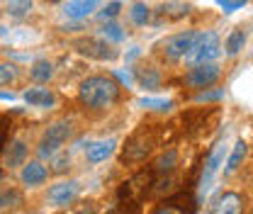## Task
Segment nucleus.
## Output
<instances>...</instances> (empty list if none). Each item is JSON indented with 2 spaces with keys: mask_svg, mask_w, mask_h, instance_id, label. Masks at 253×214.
Here are the masks:
<instances>
[{
  "mask_svg": "<svg viewBox=\"0 0 253 214\" xmlns=\"http://www.w3.org/2000/svg\"><path fill=\"white\" fill-rule=\"evenodd\" d=\"M78 97H81V102H83L85 107H90V110H105V107H110V105L117 102L120 86H117V81L110 78V76H90V78H85V81L81 83Z\"/></svg>",
  "mask_w": 253,
  "mask_h": 214,
  "instance_id": "obj_1",
  "label": "nucleus"
},
{
  "mask_svg": "<svg viewBox=\"0 0 253 214\" xmlns=\"http://www.w3.org/2000/svg\"><path fill=\"white\" fill-rule=\"evenodd\" d=\"M151 185H154V171H139V173H134L126 183H122L117 197H120V202H125V205L141 207V202H144V197L149 195Z\"/></svg>",
  "mask_w": 253,
  "mask_h": 214,
  "instance_id": "obj_2",
  "label": "nucleus"
},
{
  "mask_svg": "<svg viewBox=\"0 0 253 214\" xmlns=\"http://www.w3.org/2000/svg\"><path fill=\"white\" fill-rule=\"evenodd\" d=\"M219 54H221L219 34L217 32H197V39H195V44H192V49H190V54L185 59L195 63H207L214 61Z\"/></svg>",
  "mask_w": 253,
  "mask_h": 214,
  "instance_id": "obj_3",
  "label": "nucleus"
},
{
  "mask_svg": "<svg viewBox=\"0 0 253 214\" xmlns=\"http://www.w3.org/2000/svg\"><path fill=\"white\" fill-rule=\"evenodd\" d=\"M195 39H197V32L195 30L178 32V34L168 37L166 42H161V54H163L166 59H170V61H180V59H185L190 54Z\"/></svg>",
  "mask_w": 253,
  "mask_h": 214,
  "instance_id": "obj_4",
  "label": "nucleus"
},
{
  "mask_svg": "<svg viewBox=\"0 0 253 214\" xmlns=\"http://www.w3.org/2000/svg\"><path fill=\"white\" fill-rule=\"evenodd\" d=\"M71 134H73L71 122L63 120V122L51 124V127L44 131L42 141H39V153H42V156H54V153H59L63 144L71 139Z\"/></svg>",
  "mask_w": 253,
  "mask_h": 214,
  "instance_id": "obj_5",
  "label": "nucleus"
},
{
  "mask_svg": "<svg viewBox=\"0 0 253 214\" xmlns=\"http://www.w3.org/2000/svg\"><path fill=\"white\" fill-rule=\"evenodd\" d=\"M76 51L88 56V59H97V61H112L117 59V49L110 46L107 39H95V37H85L76 42Z\"/></svg>",
  "mask_w": 253,
  "mask_h": 214,
  "instance_id": "obj_6",
  "label": "nucleus"
},
{
  "mask_svg": "<svg viewBox=\"0 0 253 214\" xmlns=\"http://www.w3.org/2000/svg\"><path fill=\"white\" fill-rule=\"evenodd\" d=\"M219 78H221V68L217 63L207 61V63H195L190 68V73L185 76V83H188L190 88H210Z\"/></svg>",
  "mask_w": 253,
  "mask_h": 214,
  "instance_id": "obj_7",
  "label": "nucleus"
},
{
  "mask_svg": "<svg viewBox=\"0 0 253 214\" xmlns=\"http://www.w3.org/2000/svg\"><path fill=\"white\" fill-rule=\"evenodd\" d=\"M151 214H195V200L188 192H180V195L161 202Z\"/></svg>",
  "mask_w": 253,
  "mask_h": 214,
  "instance_id": "obj_8",
  "label": "nucleus"
},
{
  "mask_svg": "<svg viewBox=\"0 0 253 214\" xmlns=\"http://www.w3.org/2000/svg\"><path fill=\"white\" fill-rule=\"evenodd\" d=\"M78 197V183L76 180H63L59 185H51L49 190V202L54 207H66Z\"/></svg>",
  "mask_w": 253,
  "mask_h": 214,
  "instance_id": "obj_9",
  "label": "nucleus"
},
{
  "mask_svg": "<svg viewBox=\"0 0 253 214\" xmlns=\"http://www.w3.org/2000/svg\"><path fill=\"white\" fill-rule=\"evenodd\" d=\"M212 214H244V197L239 192H221L212 202Z\"/></svg>",
  "mask_w": 253,
  "mask_h": 214,
  "instance_id": "obj_10",
  "label": "nucleus"
},
{
  "mask_svg": "<svg viewBox=\"0 0 253 214\" xmlns=\"http://www.w3.org/2000/svg\"><path fill=\"white\" fill-rule=\"evenodd\" d=\"M149 153H151V139H146L144 134H136L134 139L126 141L122 158L129 161V163H139V161H144Z\"/></svg>",
  "mask_w": 253,
  "mask_h": 214,
  "instance_id": "obj_11",
  "label": "nucleus"
},
{
  "mask_svg": "<svg viewBox=\"0 0 253 214\" xmlns=\"http://www.w3.org/2000/svg\"><path fill=\"white\" fill-rule=\"evenodd\" d=\"M100 2L102 0H71L63 7V15L68 20H85V17H90L95 10L100 7Z\"/></svg>",
  "mask_w": 253,
  "mask_h": 214,
  "instance_id": "obj_12",
  "label": "nucleus"
},
{
  "mask_svg": "<svg viewBox=\"0 0 253 214\" xmlns=\"http://www.w3.org/2000/svg\"><path fill=\"white\" fill-rule=\"evenodd\" d=\"M224 163V144H217L212 153H210V158L205 161V173H202V190H207L210 183H212V178H214V173L219 171V166Z\"/></svg>",
  "mask_w": 253,
  "mask_h": 214,
  "instance_id": "obj_13",
  "label": "nucleus"
},
{
  "mask_svg": "<svg viewBox=\"0 0 253 214\" xmlns=\"http://www.w3.org/2000/svg\"><path fill=\"white\" fill-rule=\"evenodd\" d=\"M115 146H117V141L115 139H102V141H95L88 146V151H85V158L90 161V163H102V161H107L112 153H115Z\"/></svg>",
  "mask_w": 253,
  "mask_h": 214,
  "instance_id": "obj_14",
  "label": "nucleus"
},
{
  "mask_svg": "<svg viewBox=\"0 0 253 214\" xmlns=\"http://www.w3.org/2000/svg\"><path fill=\"white\" fill-rule=\"evenodd\" d=\"M22 97L32 107H54L56 105V95L49 88H30V90H25Z\"/></svg>",
  "mask_w": 253,
  "mask_h": 214,
  "instance_id": "obj_15",
  "label": "nucleus"
},
{
  "mask_svg": "<svg viewBox=\"0 0 253 214\" xmlns=\"http://www.w3.org/2000/svg\"><path fill=\"white\" fill-rule=\"evenodd\" d=\"M22 183L30 185V187H37V185H42L46 178H49V171L39 163V161H30V163H25V168H22Z\"/></svg>",
  "mask_w": 253,
  "mask_h": 214,
  "instance_id": "obj_16",
  "label": "nucleus"
},
{
  "mask_svg": "<svg viewBox=\"0 0 253 214\" xmlns=\"http://www.w3.org/2000/svg\"><path fill=\"white\" fill-rule=\"evenodd\" d=\"M22 202H25V197H22V192L17 187L0 190V214H7L12 210H17V207H22Z\"/></svg>",
  "mask_w": 253,
  "mask_h": 214,
  "instance_id": "obj_17",
  "label": "nucleus"
},
{
  "mask_svg": "<svg viewBox=\"0 0 253 214\" xmlns=\"http://www.w3.org/2000/svg\"><path fill=\"white\" fill-rule=\"evenodd\" d=\"M25 158H27V144L22 139H15L7 146V151H5V166L7 168H17V166L25 163Z\"/></svg>",
  "mask_w": 253,
  "mask_h": 214,
  "instance_id": "obj_18",
  "label": "nucleus"
},
{
  "mask_svg": "<svg viewBox=\"0 0 253 214\" xmlns=\"http://www.w3.org/2000/svg\"><path fill=\"white\" fill-rule=\"evenodd\" d=\"M134 78H136V83H139L141 88H146V90H156L158 86H161V73H158V68H154V66L136 68Z\"/></svg>",
  "mask_w": 253,
  "mask_h": 214,
  "instance_id": "obj_19",
  "label": "nucleus"
},
{
  "mask_svg": "<svg viewBox=\"0 0 253 214\" xmlns=\"http://www.w3.org/2000/svg\"><path fill=\"white\" fill-rule=\"evenodd\" d=\"M175 166H178V153L170 149V151H166L156 163H154L151 171H154V175H170V173L175 171Z\"/></svg>",
  "mask_w": 253,
  "mask_h": 214,
  "instance_id": "obj_20",
  "label": "nucleus"
},
{
  "mask_svg": "<svg viewBox=\"0 0 253 214\" xmlns=\"http://www.w3.org/2000/svg\"><path fill=\"white\" fill-rule=\"evenodd\" d=\"M30 76H32V81H37V83H46L54 76V66H51V61H46V59H39V61L32 63Z\"/></svg>",
  "mask_w": 253,
  "mask_h": 214,
  "instance_id": "obj_21",
  "label": "nucleus"
},
{
  "mask_svg": "<svg viewBox=\"0 0 253 214\" xmlns=\"http://www.w3.org/2000/svg\"><path fill=\"white\" fill-rule=\"evenodd\" d=\"M246 153H249V144H246V141H236V144H234V151H231L229 161H226L224 173H226V175H229V173H234V171L241 166V161L246 158Z\"/></svg>",
  "mask_w": 253,
  "mask_h": 214,
  "instance_id": "obj_22",
  "label": "nucleus"
},
{
  "mask_svg": "<svg viewBox=\"0 0 253 214\" xmlns=\"http://www.w3.org/2000/svg\"><path fill=\"white\" fill-rule=\"evenodd\" d=\"M244 44H246V32L244 30H234L229 37H226V54L229 56H236L241 49H244Z\"/></svg>",
  "mask_w": 253,
  "mask_h": 214,
  "instance_id": "obj_23",
  "label": "nucleus"
},
{
  "mask_svg": "<svg viewBox=\"0 0 253 214\" xmlns=\"http://www.w3.org/2000/svg\"><path fill=\"white\" fill-rule=\"evenodd\" d=\"M32 2L34 0H5V12L10 17H25L32 10Z\"/></svg>",
  "mask_w": 253,
  "mask_h": 214,
  "instance_id": "obj_24",
  "label": "nucleus"
},
{
  "mask_svg": "<svg viewBox=\"0 0 253 214\" xmlns=\"http://www.w3.org/2000/svg\"><path fill=\"white\" fill-rule=\"evenodd\" d=\"M129 17H131L134 25H146L151 20V10H149L146 2H134L131 10H129Z\"/></svg>",
  "mask_w": 253,
  "mask_h": 214,
  "instance_id": "obj_25",
  "label": "nucleus"
},
{
  "mask_svg": "<svg viewBox=\"0 0 253 214\" xmlns=\"http://www.w3.org/2000/svg\"><path fill=\"white\" fill-rule=\"evenodd\" d=\"M190 12L188 5H183V2H166L163 7H161V15H166V17H170V20H178V17H185Z\"/></svg>",
  "mask_w": 253,
  "mask_h": 214,
  "instance_id": "obj_26",
  "label": "nucleus"
},
{
  "mask_svg": "<svg viewBox=\"0 0 253 214\" xmlns=\"http://www.w3.org/2000/svg\"><path fill=\"white\" fill-rule=\"evenodd\" d=\"M100 32H102V39H107V42H122V39H125L122 27H120L117 22H112V20H107Z\"/></svg>",
  "mask_w": 253,
  "mask_h": 214,
  "instance_id": "obj_27",
  "label": "nucleus"
},
{
  "mask_svg": "<svg viewBox=\"0 0 253 214\" xmlns=\"http://www.w3.org/2000/svg\"><path fill=\"white\" fill-rule=\"evenodd\" d=\"M139 105H141V107H146V110H154V112H166V110H170V107H173V102H170V100H156V97H141V100H139Z\"/></svg>",
  "mask_w": 253,
  "mask_h": 214,
  "instance_id": "obj_28",
  "label": "nucleus"
},
{
  "mask_svg": "<svg viewBox=\"0 0 253 214\" xmlns=\"http://www.w3.org/2000/svg\"><path fill=\"white\" fill-rule=\"evenodd\" d=\"M17 78V66L15 63H0V88L15 83Z\"/></svg>",
  "mask_w": 253,
  "mask_h": 214,
  "instance_id": "obj_29",
  "label": "nucleus"
},
{
  "mask_svg": "<svg viewBox=\"0 0 253 214\" xmlns=\"http://www.w3.org/2000/svg\"><path fill=\"white\" fill-rule=\"evenodd\" d=\"M120 10H122V2L120 0H112V2H107L102 10H100V20H112V17H117L120 15Z\"/></svg>",
  "mask_w": 253,
  "mask_h": 214,
  "instance_id": "obj_30",
  "label": "nucleus"
},
{
  "mask_svg": "<svg viewBox=\"0 0 253 214\" xmlns=\"http://www.w3.org/2000/svg\"><path fill=\"white\" fill-rule=\"evenodd\" d=\"M249 0H217V5H219L224 12H234V10H241L244 5H246Z\"/></svg>",
  "mask_w": 253,
  "mask_h": 214,
  "instance_id": "obj_31",
  "label": "nucleus"
},
{
  "mask_svg": "<svg viewBox=\"0 0 253 214\" xmlns=\"http://www.w3.org/2000/svg\"><path fill=\"white\" fill-rule=\"evenodd\" d=\"M141 207H134V205H125V202H117L107 214H139Z\"/></svg>",
  "mask_w": 253,
  "mask_h": 214,
  "instance_id": "obj_32",
  "label": "nucleus"
},
{
  "mask_svg": "<svg viewBox=\"0 0 253 214\" xmlns=\"http://www.w3.org/2000/svg\"><path fill=\"white\" fill-rule=\"evenodd\" d=\"M68 166H71V158H68V156H63V153L56 156V153H54V173H63Z\"/></svg>",
  "mask_w": 253,
  "mask_h": 214,
  "instance_id": "obj_33",
  "label": "nucleus"
},
{
  "mask_svg": "<svg viewBox=\"0 0 253 214\" xmlns=\"http://www.w3.org/2000/svg\"><path fill=\"white\" fill-rule=\"evenodd\" d=\"M219 97H221V90H217V92H202L197 100H200V102H205V100H219Z\"/></svg>",
  "mask_w": 253,
  "mask_h": 214,
  "instance_id": "obj_34",
  "label": "nucleus"
},
{
  "mask_svg": "<svg viewBox=\"0 0 253 214\" xmlns=\"http://www.w3.org/2000/svg\"><path fill=\"white\" fill-rule=\"evenodd\" d=\"M73 214H95V212H93V207H81V210H76Z\"/></svg>",
  "mask_w": 253,
  "mask_h": 214,
  "instance_id": "obj_35",
  "label": "nucleus"
},
{
  "mask_svg": "<svg viewBox=\"0 0 253 214\" xmlns=\"http://www.w3.org/2000/svg\"><path fill=\"white\" fill-rule=\"evenodd\" d=\"M2 141H5V129H0V151H2Z\"/></svg>",
  "mask_w": 253,
  "mask_h": 214,
  "instance_id": "obj_36",
  "label": "nucleus"
},
{
  "mask_svg": "<svg viewBox=\"0 0 253 214\" xmlns=\"http://www.w3.org/2000/svg\"><path fill=\"white\" fill-rule=\"evenodd\" d=\"M49 2H63V0H49Z\"/></svg>",
  "mask_w": 253,
  "mask_h": 214,
  "instance_id": "obj_37",
  "label": "nucleus"
},
{
  "mask_svg": "<svg viewBox=\"0 0 253 214\" xmlns=\"http://www.w3.org/2000/svg\"><path fill=\"white\" fill-rule=\"evenodd\" d=\"M2 34H5V30H2V27H0V37H2Z\"/></svg>",
  "mask_w": 253,
  "mask_h": 214,
  "instance_id": "obj_38",
  "label": "nucleus"
},
{
  "mask_svg": "<svg viewBox=\"0 0 253 214\" xmlns=\"http://www.w3.org/2000/svg\"><path fill=\"white\" fill-rule=\"evenodd\" d=\"M0 178H2V171H0Z\"/></svg>",
  "mask_w": 253,
  "mask_h": 214,
  "instance_id": "obj_39",
  "label": "nucleus"
}]
</instances>
